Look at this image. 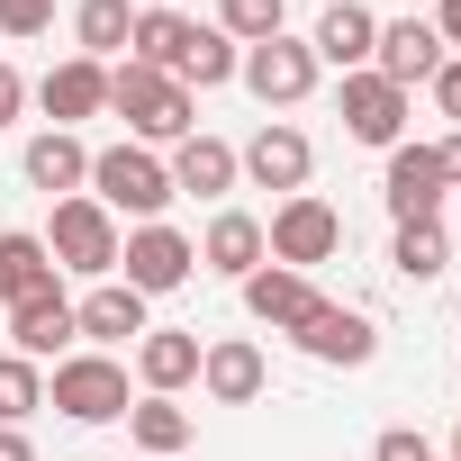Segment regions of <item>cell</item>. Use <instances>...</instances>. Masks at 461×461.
<instances>
[{
	"mask_svg": "<svg viewBox=\"0 0 461 461\" xmlns=\"http://www.w3.org/2000/svg\"><path fill=\"white\" fill-rule=\"evenodd\" d=\"M109 109L127 118L136 145H181V136H199V100H190L172 73H154V64H109Z\"/></svg>",
	"mask_w": 461,
	"mask_h": 461,
	"instance_id": "6da1fadb",
	"label": "cell"
},
{
	"mask_svg": "<svg viewBox=\"0 0 461 461\" xmlns=\"http://www.w3.org/2000/svg\"><path fill=\"white\" fill-rule=\"evenodd\" d=\"M91 199L109 208V217H136V226H154L163 208H172V163L154 154V145H100L91 154Z\"/></svg>",
	"mask_w": 461,
	"mask_h": 461,
	"instance_id": "7a4b0ae2",
	"label": "cell"
},
{
	"mask_svg": "<svg viewBox=\"0 0 461 461\" xmlns=\"http://www.w3.org/2000/svg\"><path fill=\"white\" fill-rule=\"evenodd\" d=\"M46 407H64L73 425H127V362L118 353H64L46 371Z\"/></svg>",
	"mask_w": 461,
	"mask_h": 461,
	"instance_id": "3957f363",
	"label": "cell"
},
{
	"mask_svg": "<svg viewBox=\"0 0 461 461\" xmlns=\"http://www.w3.org/2000/svg\"><path fill=\"white\" fill-rule=\"evenodd\" d=\"M46 254H55V272H82V281H118V217H109V208H100L91 190L55 199Z\"/></svg>",
	"mask_w": 461,
	"mask_h": 461,
	"instance_id": "277c9868",
	"label": "cell"
},
{
	"mask_svg": "<svg viewBox=\"0 0 461 461\" xmlns=\"http://www.w3.org/2000/svg\"><path fill=\"white\" fill-rule=\"evenodd\" d=\"M263 245H272V263H281V272H317V263H335V254H344V217H335V199L299 190V199H281V208H272Z\"/></svg>",
	"mask_w": 461,
	"mask_h": 461,
	"instance_id": "5b68a950",
	"label": "cell"
},
{
	"mask_svg": "<svg viewBox=\"0 0 461 461\" xmlns=\"http://www.w3.org/2000/svg\"><path fill=\"white\" fill-rule=\"evenodd\" d=\"M199 272V245L181 236V226H127V236H118V281L136 290V299H172L181 281Z\"/></svg>",
	"mask_w": 461,
	"mask_h": 461,
	"instance_id": "8992f818",
	"label": "cell"
},
{
	"mask_svg": "<svg viewBox=\"0 0 461 461\" xmlns=\"http://www.w3.org/2000/svg\"><path fill=\"white\" fill-rule=\"evenodd\" d=\"M317 73H326V64H317L308 37H290V28L263 37V46H245V64H236V82H245L263 109H299V100L317 91Z\"/></svg>",
	"mask_w": 461,
	"mask_h": 461,
	"instance_id": "52a82bcc",
	"label": "cell"
},
{
	"mask_svg": "<svg viewBox=\"0 0 461 461\" xmlns=\"http://www.w3.org/2000/svg\"><path fill=\"white\" fill-rule=\"evenodd\" d=\"M236 172H245L254 190H281V199H299V190H308V172H317V145H308V127H290V118H263V127H254V145H236Z\"/></svg>",
	"mask_w": 461,
	"mask_h": 461,
	"instance_id": "ba28073f",
	"label": "cell"
},
{
	"mask_svg": "<svg viewBox=\"0 0 461 461\" xmlns=\"http://www.w3.org/2000/svg\"><path fill=\"white\" fill-rule=\"evenodd\" d=\"M263 389H272V362H263L254 335H208L199 344V398L208 407H254Z\"/></svg>",
	"mask_w": 461,
	"mask_h": 461,
	"instance_id": "9c48e42d",
	"label": "cell"
},
{
	"mask_svg": "<svg viewBox=\"0 0 461 461\" xmlns=\"http://www.w3.org/2000/svg\"><path fill=\"white\" fill-rule=\"evenodd\" d=\"M335 109H344V136H353V145H380V154H389V145H407V91H398V82H380L371 64H362V73H344Z\"/></svg>",
	"mask_w": 461,
	"mask_h": 461,
	"instance_id": "30bf717a",
	"label": "cell"
},
{
	"mask_svg": "<svg viewBox=\"0 0 461 461\" xmlns=\"http://www.w3.org/2000/svg\"><path fill=\"white\" fill-rule=\"evenodd\" d=\"M380 199H389V217H398V226H434V217H443V199H452V181H443L434 145H389Z\"/></svg>",
	"mask_w": 461,
	"mask_h": 461,
	"instance_id": "8fae6325",
	"label": "cell"
},
{
	"mask_svg": "<svg viewBox=\"0 0 461 461\" xmlns=\"http://www.w3.org/2000/svg\"><path fill=\"white\" fill-rule=\"evenodd\" d=\"M236 290H245V317H254V326H272V335H299V326L326 308V290H317L308 272H281V263H263V272H254V281H236Z\"/></svg>",
	"mask_w": 461,
	"mask_h": 461,
	"instance_id": "7c38bea8",
	"label": "cell"
},
{
	"mask_svg": "<svg viewBox=\"0 0 461 461\" xmlns=\"http://www.w3.org/2000/svg\"><path fill=\"white\" fill-rule=\"evenodd\" d=\"M299 353L308 362H326V371H362L371 353H380V326L362 317V308H344V299H326L308 326H299Z\"/></svg>",
	"mask_w": 461,
	"mask_h": 461,
	"instance_id": "4fadbf2b",
	"label": "cell"
},
{
	"mask_svg": "<svg viewBox=\"0 0 461 461\" xmlns=\"http://www.w3.org/2000/svg\"><path fill=\"white\" fill-rule=\"evenodd\" d=\"M371 73H380V82H398V91L434 82V73H443V37H434V19H380Z\"/></svg>",
	"mask_w": 461,
	"mask_h": 461,
	"instance_id": "5bb4252c",
	"label": "cell"
},
{
	"mask_svg": "<svg viewBox=\"0 0 461 461\" xmlns=\"http://www.w3.org/2000/svg\"><path fill=\"white\" fill-rule=\"evenodd\" d=\"M272 263V245H263V217H245V208H217L208 217V236H199V272H217V281H254Z\"/></svg>",
	"mask_w": 461,
	"mask_h": 461,
	"instance_id": "9a60e30c",
	"label": "cell"
},
{
	"mask_svg": "<svg viewBox=\"0 0 461 461\" xmlns=\"http://www.w3.org/2000/svg\"><path fill=\"white\" fill-rule=\"evenodd\" d=\"M37 109L55 118V127H82V118H109V64H91V55H64L46 82H37Z\"/></svg>",
	"mask_w": 461,
	"mask_h": 461,
	"instance_id": "2e32d148",
	"label": "cell"
},
{
	"mask_svg": "<svg viewBox=\"0 0 461 461\" xmlns=\"http://www.w3.org/2000/svg\"><path fill=\"white\" fill-rule=\"evenodd\" d=\"M19 172H28V190L73 199V190H91V145H82L73 127H37V136H28V154H19Z\"/></svg>",
	"mask_w": 461,
	"mask_h": 461,
	"instance_id": "e0dca14e",
	"label": "cell"
},
{
	"mask_svg": "<svg viewBox=\"0 0 461 461\" xmlns=\"http://www.w3.org/2000/svg\"><path fill=\"white\" fill-rule=\"evenodd\" d=\"M73 335H82L91 353H118V344L145 335V299H136L127 281H91V299H73Z\"/></svg>",
	"mask_w": 461,
	"mask_h": 461,
	"instance_id": "ac0fdd59",
	"label": "cell"
},
{
	"mask_svg": "<svg viewBox=\"0 0 461 461\" xmlns=\"http://www.w3.org/2000/svg\"><path fill=\"white\" fill-rule=\"evenodd\" d=\"M73 344H82V335H73V299H64V281L10 308V353H28V362H64Z\"/></svg>",
	"mask_w": 461,
	"mask_h": 461,
	"instance_id": "d6986e66",
	"label": "cell"
},
{
	"mask_svg": "<svg viewBox=\"0 0 461 461\" xmlns=\"http://www.w3.org/2000/svg\"><path fill=\"white\" fill-rule=\"evenodd\" d=\"M163 163H172V199H226V190L245 181V172H236V145L208 136V127H199V136H181Z\"/></svg>",
	"mask_w": 461,
	"mask_h": 461,
	"instance_id": "ffe728a7",
	"label": "cell"
},
{
	"mask_svg": "<svg viewBox=\"0 0 461 461\" xmlns=\"http://www.w3.org/2000/svg\"><path fill=\"white\" fill-rule=\"evenodd\" d=\"M136 380H145V398H181L199 380V335L190 326H145L136 335Z\"/></svg>",
	"mask_w": 461,
	"mask_h": 461,
	"instance_id": "44dd1931",
	"label": "cell"
},
{
	"mask_svg": "<svg viewBox=\"0 0 461 461\" xmlns=\"http://www.w3.org/2000/svg\"><path fill=\"white\" fill-rule=\"evenodd\" d=\"M371 46H380V19L362 10V0H326V19H317L308 55H317L326 73H362V64H371Z\"/></svg>",
	"mask_w": 461,
	"mask_h": 461,
	"instance_id": "7402d4cb",
	"label": "cell"
},
{
	"mask_svg": "<svg viewBox=\"0 0 461 461\" xmlns=\"http://www.w3.org/2000/svg\"><path fill=\"white\" fill-rule=\"evenodd\" d=\"M190 434H199V416H190L181 398H136V407H127V443H136V452H154V461L190 452Z\"/></svg>",
	"mask_w": 461,
	"mask_h": 461,
	"instance_id": "603a6c76",
	"label": "cell"
},
{
	"mask_svg": "<svg viewBox=\"0 0 461 461\" xmlns=\"http://www.w3.org/2000/svg\"><path fill=\"white\" fill-rule=\"evenodd\" d=\"M127 37H136V0H82L73 10V46L91 64H127Z\"/></svg>",
	"mask_w": 461,
	"mask_h": 461,
	"instance_id": "cb8c5ba5",
	"label": "cell"
},
{
	"mask_svg": "<svg viewBox=\"0 0 461 461\" xmlns=\"http://www.w3.org/2000/svg\"><path fill=\"white\" fill-rule=\"evenodd\" d=\"M236 64H245V46H236V37H217V28L199 19L190 46H181V64H172V82L199 100V91H217V82H236Z\"/></svg>",
	"mask_w": 461,
	"mask_h": 461,
	"instance_id": "d4e9b609",
	"label": "cell"
},
{
	"mask_svg": "<svg viewBox=\"0 0 461 461\" xmlns=\"http://www.w3.org/2000/svg\"><path fill=\"white\" fill-rule=\"evenodd\" d=\"M64 272H55V254H46V236H0V308H19V299H37V290H55Z\"/></svg>",
	"mask_w": 461,
	"mask_h": 461,
	"instance_id": "484cf974",
	"label": "cell"
},
{
	"mask_svg": "<svg viewBox=\"0 0 461 461\" xmlns=\"http://www.w3.org/2000/svg\"><path fill=\"white\" fill-rule=\"evenodd\" d=\"M190 28H199V19H181V10H136L127 64H154V73H172V64H181V46H190Z\"/></svg>",
	"mask_w": 461,
	"mask_h": 461,
	"instance_id": "4316f807",
	"label": "cell"
},
{
	"mask_svg": "<svg viewBox=\"0 0 461 461\" xmlns=\"http://www.w3.org/2000/svg\"><path fill=\"white\" fill-rule=\"evenodd\" d=\"M443 263H452L443 217H434V226H398V245H389V272H398V281H416V290H425V281H443Z\"/></svg>",
	"mask_w": 461,
	"mask_h": 461,
	"instance_id": "83f0119b",
	"label": "cell"
},
{
	"mask_svg": "<svg viewBox=\"0 0 461 461\" xmlns=\"http://www.w3.org/2000/svg\"><path fill=\"white\" fill-rule=\"evenodd\" d=\"M217 37H236V46H263V37H281L290 28V0H217V19H208Z\"/></svg>",
	"mask_w": 461,
	"mask_h": 461,
	"instance_id": "f1b7e54d",
	"label": "cell"
},
{
	"mask_svg": "<svg viewBox=\"0 0 461 461\" xmlns=\"http://www.w3.org/2000/svg\"><path fill=\"white\" fill-rule=\"evenodd\" d=\"M37 407H46V362L0 353V425H28Z\"/></svg>",
	"mask_w": 461,
	"mask_h": 461,
	"instance_id": "f546056e",
	"label": "cell"
},
{
	"mask_svg": "<svg viewBox=\"0 0 461 461\" xmlns=\"http://www.w3.org/2000/svg\"><path fill=\"white\" fill-rule=\"evenodd\" d=\"M55 28V0H0V37H46Z\"/></svg>",
	"mask_w": 461,
	"mask_h": 461,
	"instance_id": "4dcf8cb0",
	"label": "cell"
},
{
	"mask_svg": "<svg viewBox=\"0 0 461 461\" xmlns=\"http://www.w3.org/2000/svg\"><path fill=\"white\" fill-rule=\"evenodd\" d=\"M371 461H443V452H434V443H425L416 425H389V434L371 443Z\"/></svg>",
	"mask_w": 461,
	"mask_h": 461,
	"instance_id": "1f68e13d",
	"label": "cell"
},
{
	"mask_svg": "<svg viewBox=\"0 0 461 461\" xmlns=\"http://www.w3.org/2000/svg\"><path fill=\"white\" fill-rule=\"evenodd\" d=\"M425 91H434V109H443V118L461 127V55H443V73H434Z\"/></svg>",
	"mask_w": 461,
	"mask_h": 461,
	"instance_id": "d6a6232c",
	"label": "cell"
},
{
	"mask_svg": "<svg viewBox=\"0 0 461 461\" xmlns=\"http://www.w3.org/2000/svg\"><path fill=\"white\" fill-rule=\"evenodd\" d=\"M19 109H28V82H19V64H0V127H19Z\"/></svg>",
	"mask_w": 461,
	"mask_h": 461,
	"instance_id": "836d02e7",
	"label": "cell"
},
{
	"mask_svg": "<svg viewBox=\"0 0 461 461\" xmlns=\"http://www.w3.org/2000/svg\"><path fill=\"white\" fill-rule=\"evenodd\" d=\"M434 37H443V55H461V0H434Z\"/></svg>",
	"mask_w": 461,
	"mask_h": 461,
	"instance_id": "e575fe53",
	"label": "cell"
},
{
	"mask_svg": "<svg viewBox=\"0 0 461 461\" xmlns=\"http://www.w3.org/2000/svg\"><path fill=\"white\" fill-rule=\"evenodd\" d=\"M0 461H37V443H28V425H0Z\"/></svg>",
	"mask_w": 461,
	"mask_h": 461,
	"instance_id": "d590c367",
	"label": "cell"
},
{
	"mask_svg": "<svg viewBox=\"0 0 461 461\" xmlns=\"http://www.w3.org/2000/svg\"><path fill=\"white\" fill-rule=\"evenodd\" d=\"M434 163H443V181H452V190H461V127H452V136H443V145H434Z\"/></svg>",
	"mask_w": 461,
	"mask_h": 461,
	"instance_id": "8d00e7d4",
	"label": "cell"
},
{
	"mask_svg": "<svg viewBox=\"0 0 461 461\" xmlns=\"http://www.w3.org/2000/svg\"><path fill=\"white\" fill-rule=\"evenodd\" d=\"M443 461H461V425H452V443H443Z\"/></svg>",
	"mask_w": 461,
	"mask_h": 461,
	"instance_id": "74e56055",
	"label": "cell"
},
{
	"mask_svg": "<svg viewBox=\"0 0 461 461\" xmlns=\"http://www.w3.org/2000/svg\"><path fill=\"white\" fill-rule=\"evenodd\" d=\"M136 10H172V0H136Z\"/></svg>",
	"mask_w": 461,
	"mask_h": 461,
	"instance_id": "f35d334b",
	"label": "cell"
},
{
	"mask_svg": "<svg viewBox=\"0 0 461 461\" xmlns=\"http://www.w3.org/2000/svg\"><path fill=\"white\" fill-rule=\"evenodd\" d=\"M452 208H461V190H452Z\"/></svg>",
	"mask_w": 461,
	"mask_h": 461,
	"instance_id": "ab89813d",
	"label": "cell"
}]
</instances>
